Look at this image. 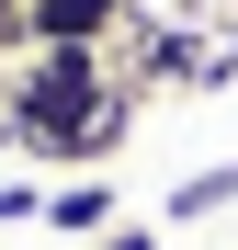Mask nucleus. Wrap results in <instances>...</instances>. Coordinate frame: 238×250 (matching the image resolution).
I'll return each mask as SVG.
<instances>
[{
	"label": "nucleus",
	"mask_w": 238,
	"mask_h": 250,
	"mask_svg": "<svg viewBox=\"0 0 238 250\" xmlns=\"http://www.w3.org/2000/svg\"><path fill=\"white\" fill-rule=\"evenodd\" d=\"M227 205H238V159H204L193 182L159 193V228H204V216H227Z\"/></svg>",
	"instance_id": "4"
},
{
	"label": "nucleus",
	"mask_w": 238,
	"mask_h": 250,
	"mask_svg": "<svg viewBox=\"0 0 238 250\" xmlns=\"http://www.w3.org/2000/svg\"><path fill=\"white\" fill-rule=\"evenodd\" d=\"M91 250H159V228H136V216H113V228H102Z\"/></svg>",
	"instance_id": "6"
},
{
	"label": "nucleus",
	"mask_w": 238,
	"mask_h": 250,
	"mask_svg": "<svg viewBox=\"0 0 238 250\" xmlns=\"http://www.w3.org/2000/svg\"><path fill=\"white\" fill-rule=\"evenodd\" d=\"M23 216H46V193L34 182H0V228H23Z\"/></svg>",
	"instance_id": "5"
},
{
	"label": "nucleus",
	"mask_w": 238,
	"mask_h": 250,
	"mask_svg": "<svg viewBox=\"0 0 238 250\" xmlns=\"http://www.w3.org/2000/svg\"><path fill=\"white\" fill-rule=\"evenodd\" d=\"M0 57H34L23 46V0H0Z\"/></svg>",
	"instance_id": "7"
},
{
	"label": "nucleus",
	"mask_w": 238,
	"mask_h": 250,
	"mask_svg": "<svg viewBox=\"0 0 238 250\" xmlns=\"http://www.w3.org/2000/svg\"><path fill=\"white\" fill-rule=\"evenodd\" d=\"M136 0H23V46H113Z\"/></svg>",
	"instance_id": "2"
},
{
	"label": "nucleus",
	"mask_w": 238,
	"mask_h": 250,
	"mask_svg": "<svg viewBox=\"0 0 238 250\" xmlns=\"http://www.w3.org/2000/svg\"><path fill=\"white\" fill-rule=\"evenodd\" d=\"M113 216H125V193H113L102 171H68V182L46 193V228H57V239H102Z\"/></svg>",
	"instance_id": "3"
},
{
	"label": "nucleus",
	"mask_w": 238,
	"mask_h": 250,
	"mask_svg": "<svg viewBox=\"0 0 238 250\" xmlns=\"http://www.w3.org/2000/svg\"><path fill=\"white\" fill-rule=\"evenodd\" d=\"M113 91H125V80L102 68V46H34V57L12 68V91H0V137L68 182L79 148H91V114H102Z\"/></svg>",
	"instance_id": "1"
}]
</instances>
